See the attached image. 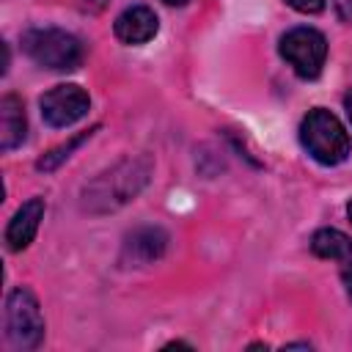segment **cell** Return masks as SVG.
Returning a JSON list of instances; mask_svg holds the SVG:
<instances>
[{"label":"cell","mask_w":352,"mask_h":352,"mask_svg":"<svg viewBox=\"0 0 352 352\" xmlns=\"http://www.w3.org/2000/svg\"><path fill=\"white\" fill-rule=\"evenodd\" d=\"M148 176H151L148 157H126L85 184L82 209H88L94 214L113 212V209L124 206L126 201H132L148 184Z\"/></svg>","instance_id":"cell-1"},{"label":"cell","mask_w":352,"mask_h":352,"mask_svg":"<svg viewBox=\"0 0 352 352\" xmlns=\"http://www.w3.org/2000/svg\"><path fill=\"white\" fill-rule=\"evenodd\" d=\"M25 55L52 72H72L82 63V44L60 28H30L22 33Z\"/></svg>","instance_id":"cell-2"},{"label":"cell","mask_w":352,"mask_h":352,"mask_svg":"<svg viewBox=\"0 0 352 352\" xmlns=\"http://www.w3.org/2000/svg\"><path fill=\"white\" fill-rule=\"evenodd\" d=\"M300 143L322 165H338L349 154V135L344 124L324 107H316L302 118Z\"/></svg>","instance_id":"cell-3"},{"label":"cell","mask_w":352,"mask_h":352,"mask_svg":"<svg viewBox=\"0 0 352 352\" xmlns=\"http://www.w3.org/2000/svg\"><path fill=\"white\" fill-rule=\"evenodd\" d=\"M6 338L16 349H36L44 338L38 300L28 289H14L6 300Z\"/></svg>","instance_id":"cell-4"},{"label":"cell","mask_w":352,"mask_h":352,"mask_svg":"<svg viewBox=\"0 0 352 352\" xmlns=\"http://www.w3.org/2000/svg\"><path fill=\"white\" fill-rule=\"evenodd\" d=\"M280 55L302 80H314L322 74L327 58V38L314 28H292L280 38Z\"/></svg>","instance_id":"cell-5"},{"label":"cell","mask_w":352,"mask_h":352,"mask_svg":"<svg viewBox=\"0 0 352 352\" xmlns=\"http://www.w3.org/2000/svg\"><path fill=\"white\" fill-rule=\"evenodd\" d=\"M38 107H41V118H44L50 126L63 129V126L77 124V121L88 113L91 99H88V94H85L80 85H72V82H69V85H55V88H50V91L41 96Z\"/></svg>","instance_id":"cell-6"},{"label":"cell","mask_w":352,"mask_h":352,"mask_svg":"<svg viewBox=\"0 0 352 352\" xmlns=\"http://www.w3.org/2000/svg\"><path fill=\"white\" fill-rule=\"evenodd\" d=\"M113 30H116V38L124 44H146L157 36L160 19L148 6H132L124 14H118Z\"/></svg>","instance_id":"cell-7"},{"label":"cell","mask_w":352,"mask_h":352,"mask_svg":"<svg viewBox=\"0 0 352 352\" xmlns=\"http://www.w3.org/2000/svg\"><path fill=\"white\" fill-rule=\"evenodd\" d=\"M41 217H44V201L41 198L25 201L14 212V217H11L8 228H6V245H8V250H14V253L25 250L33 242V236H36V231L41 226Z\"/></svg>","instance_id":"cell-8"},{"label":"cell","mask_w":352,"mask_h":352,"mask_svg":"<svg viewBox=\"0 0 352 352\" xmlns=\"http://www.w3.org/2000/svg\"><path fill=\"white\" fill-rule=\"evenodd\" d=\"M168 248V234L157 226H143V228H135L126 242H124V258L143 267V264H151L157 258H162Z\"/></svg>","instance_id":"cell-9"},{"label":"cell","mask_w":352,"mask_h":352,"mask_svg":"<svg viewBox=\"0 0 352 352\" xmlns=\"http://www.w3.org/2000/svg\"><path fill=\"white\" fill-rule=\"evenodd\" d=\"M28 135V121H25V107L19 96L6 94L0 99V148L11 151L16 148Z\"/></svg>","instance_id":"cell-10"},{"label":"cell","mask_w":352,"mask_h":352,"mask_svg":"<svg viewBox=\"0 0 352 352\" xmlns=\"http://www.w3.org/2000/svg\"><path fill=\"white\" fill-rule=\"evenodd\" d=\"M311 250L319 258H333V261H346L352 256V239L338 231V228H319L311 236Z\"/></svg>","instance_id":"cell-11"},{"label":"cell","mask_w":352,"mask_h":352,"mask_svg":"<svg viewBox=\"0 0 352 352\" xmlns=\"http://www.w3.org/2000/svg\"><path fill=\"white\" fill-rule=\"evenodd\" d=\"M96 129H99V126H91V129H85V132H80V135L69 138L66 143H60V146L50 148V151H47V154H44V157L36 162V168H38V170H55V168H58L63 160H69V157H72V151H74L77 146H82V143H85V140H88V138H91Z\"/></svg>","instance_id":"cell-12"},{"label":"cell","mask_w":352,"mask_h":352,"mask_svg":"<svg viewBox=\"0 0 352 352\" xmlns=\"http://www.w3.org/2000/svg\"><path fill=\"white\" fill-rule=\"evenodd\" d=\"M286 3H289L294 11H300V14H319L327 0H286Z\"/></svg>","instance_id":"cell-13"},{"label":"cell","mask_w":352,"mask_h":352,"mask_svg":"<svg viewBox=\"0 0 352 352\" xmlns=\"http://www.w3.org/2000/svg\"><path fill=\"white\" fill-rule=\"evenodd\" d=\"M336 14L341 22L352 25V0H336Z\"/></svg>","instance_id":"cell-14"},{"label":"cell","mask_w":352,"mask_h":352,"mask_svg":"<svg viewBox=\"0 0 352 352\" xmlns=\"http://www.w3.org/2000/svg\"><path fill=\"white\" fill-rule=\"evenodd\" d=\"M341 278H344V286H346V294L352 297V256H349V264L344 267V272H341Z\"/></svg>","instance_id":"cell-15"},{"label":"cell","mask_w":352,"mask_h":352,"mask_svg":"<svg viewBox=\"0 0 352 352\" xmlns=\"http://www.w3.org/2000/svg\"><path fill=\"white\" fill-rule=\"evenodd\" d=\"M344 107H346V116H349V121H352V91L344 96Z\"/></svg>","instance_id":"cell-16"},{"label":"cell","mask_w":352,"mask_h":352,"mask_svg":"<svg viewBox=\"0 0 352 352\" xmlns=\"http://www.w3.org/2000/svg\"><path fill=\"white\" fill-rule=\"evenodd\" d=\"M162 3H168V6H184V3H190V0H162Z\"/></svg>","instance_id":"cell-17"},{"label":"cell","mask_w":352,"mask_h":352,"mask_svg":"<svg viewBox=\"0 0 352 352\" xmlns=\"http://www.w3.org/2000/svg\"><path fill=\"white\" fill-rule=\"evenodd\" d=\"M346 214H349V220H352V201H349V206H346Z\"/></svg>","instance_id":"cell-18"}]
</instances>
